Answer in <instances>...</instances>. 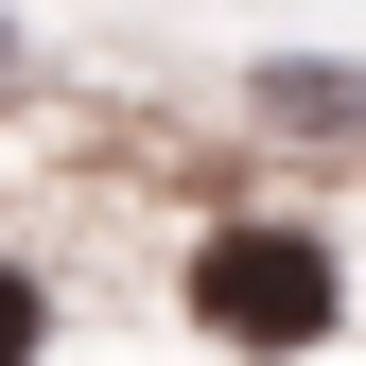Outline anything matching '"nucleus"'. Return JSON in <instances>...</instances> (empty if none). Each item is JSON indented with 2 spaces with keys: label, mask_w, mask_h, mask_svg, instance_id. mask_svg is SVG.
Instances as JSON below:
<instances>
[{
  "label": "nucleus",
  "mask_w": 366,
  "mask_h": 366,
  "mask_svg": "<svg viewBox=\"0 0 366 366\" xmlns=\"http://www.w3.org/2000/svg\"><path fill=\"white\" fill-rule=\"evenodd\" d=\"M192 314H209L227 349H314L349 314V280H332L314 227H209V244H192Z\"/></svg>",
  "instance_id": "1"
},
{
  "label": "nucleus",
  "mask_w": 366,
  "mask_h": 366,
  "mask_svg": "<svg viewBox=\"0 0 366 366\" xmlns=\"http://www.w3.org/2000/svg\"><path fill=\"white\" fill-rule=\"evenodd\" d=\"M0 70H18V35H0Z\"/></svg>",
  "instance_id": "3"
},
{
  "label": "nucleus",
  "mask_w": 366,
  "mask_h": 366,
  "mask_svg": "<svg viewBox=\"0 0 366 366\" xmlns=\"http://www.w3.org/2000/svg\"><path fill=\"white\" fill-rule=\"evenodd\" d=\"M0 366H35V280L0 262Z\"/></svg>",
  "instance_id": "2"
}]
</instances>
